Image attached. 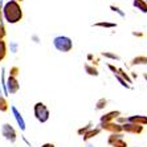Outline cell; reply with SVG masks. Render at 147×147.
<instances>
[{
  "label": "cell",
  "instance_id": "6da1fadb",
  "mask_svg": "<svg viewBox=\"0 0 147 147\" xmlns=\"http://www.w3.org/2000/svg\"><path fill=\"white\" fill-rule=\"evenodd\" d=\"M3 16L7 23L9 24H16L23 19V8L20 7V3L15 0H9L4 4Z\"/></svg>",
  "mask_w": 147,
  "mask_h": 147
},
{
  "label": "cell",
  "instance_id": "7a4b0ae2",
  "mask_svg": "<svg viewBox=\"0 0 147 147\" xmlns=\"http://www.w3.org/2000/svg\"><path fill=\"white\" fill-rule=\"evenodd\" d=\"M53 45L61 53H68L73 49V41L68 36H56L53 38Z\"/></svg>",
  "mask_w": 147,
  "mask_h": 147
},
{
  "label": "cell",
  "instance_id": "3957f363",
  "mask_svg": "<svg viewBox=\"0 0 147 147\" xmlns=\"http://www.w3.org/2000/svg\"><path fill=\"white\" fill-rule=\"evenodd\" d=\"M33 111H34V117H36V119H37L38 122L44 123L49 119V110L42 102L36 103L33 107Z\"/></svg>",
  "mask_w": 147,
  "mask_h": 147
},
{
  "label": "cell",
  "instance_id": "277c9868",
  "mask_svg": "<svg viewBox=\"0 0 147 147\" xmlns=\"http://www.w3.org/2000/svg\"><path fill=\"white\" fill-rule=\"evenodd\" d=\"M123 131L130 134H142L143 133V126L138 125V123H133V122H126L125 125H122Z\"/></svg>",
  "mask_w": 147,
  "mask_h": 147
},
{
  "label": "cell",
  "instance_id": "5b68a950",
  "mask_svg": "<svg viewBox=\"0 0 147 147\" xmlns=\"http://www.w3.org/2000/svg\"><path fill=\"white\" fill-rule=\"evenodd\" d=\"M1 133H3V137L5 138L7 140L12 142V143L16 140V131H15V129L11 126L9 123L3 125V130H1Z\"/></svg>",
  "mask_w": 147,
  "mask_h": 147
},
{
  "label": "cell",
  "instance_id": "8992f818",
  "mask_svg": "<svg viewBox=\"0 0 147 147\" xmlns=\"http://www.w3.org/2000/svg\"><path fill=\"white\" fill-rule=\"evenodd\" d=\"M19 89H20V84H19L17 78L13 76H9L7 80V92L11 94H15V93L19 92Z\"/></svg>",
  "mask_w": 147,
  "mask_h": 147
},
{
  "label": "cell",
  "instance_id": "52a82bcc",
  "mask_svg": "<svg viewBox=\"0 0 147 147\" xmlns=\"http://www.w3.org/2000/svg\"><path fill=\"white\" fill-rule=\"evenodd\" d=\"M101 127L103 130L111 131L114 134H119L121 131H123L122 125H118V123H114V122H101Z\"/></svg>",
  "mask_w": 147,
  "mask_h": 147
},
{
  "label": "cell",
  "instance_id": "ba28073f",
  "mask_svg": "<svg viewBox=\"0 0 147 147\" xmlns=\"http://www.w3.org/2000/svg\"><path fill=\"white\" fill-rule=\"evenodd\" d=\"M109 144H111L113 147H127V143L122 139L121 134H113L109 138Z\"/></svg>",
  "mask_w": 147,
  "mask_h": 147
},
{
  "label": "cell",
  "instance_id": "9c48e42d",
  "mask_svg": "<svg viewBox=\"0 0 147 147\" xmlns=\"http://www.w3.org/2000/svg\"><path fill=\"white\" fill-rule=\"evenodd\" d=\"M134 8H137L142 13H147V1L146 0H133Z\"/></svg>",
  "mask_w": 147,
  "mask_h": 147
},
{
  "label": "cell",
  "instance_id": "30bf717a",
  "mask_svg": "<svg viewBox=\"0 0 147 147\" xmlns=\"http://www.w3.org/2000/svg\"><path fill=\"white\" fill-rule=\"evenodd\" d=\"M127 122L138 123V125H147V117L146 115H131L130 118H127Z\"/></svg>",
  "mask_w": 147,
  "mask_h": 147
},
{
  "label": "cell",
  "instance_id": "8fae6325",
  "mask_svg": "<svg viewBox=\"0 0 147 147\" xmlns=\"http://www.w3.org/2000/svg\"><path fill=\"white\" fill-rule=\"evenodd\" d=\"M119 115H121V111H110V113L101 117V122H113V119L119 118Z\"/></svg>",
  "mask_w": 147,
  "mask_h": 147
},
{
  "label": "cell",
  "instance_id": "7c38bea8",
  "mask_svg": "<svg viewBox=\"0 0 147 147\" xmlns=\"http://www.w3.org/2000/svg\"><path fill=\"white\" fill-rule=\"evenodd\" d=\"M130 65L131 66H135V65H147V56H137V57H134L133 60L130 61Z\"/></svg>",
  "mask_w": 147,
  "mask_h": 147
},
{
  "label": "cell",
  "instance_id": "4fadbf2b",
  "mask_svg": "<svg viewBox=\"0 0 147 147\" xmlns=\"http://www.w3.org/2000/svg\"><path fill=\"white\" fill-rule=\"evenodd\" d=\"M12 113H13V115H15V118H16V121H17V123H19L20 129H21V130H25V122H24V119H23L21 114L19 113V110H17L15 106L12 107Z\"/></svg>",
  "mask_w": 147,
  "mask_h": 147
},
{
  "label": "cell",
  "instance_id": "5bb4252c",
  "mask_svg": "<svg viewBox=\"0 0 147 147\" xmlns=\"http://www.w3.org/2000/svg\"><path fill=\"white\" fill-rule=\"evenodd\" d=\"M93 27L97 28H107V29H111V28H117L118 24L117 23H110V21H98V23H94Z\"/></svg>",
  "mask_w": 147,
  "mask_h": 147
},
{
  "label": "cell",
  "instance_id": "9a60e30c",
  "mask_svg": "<svg viewBox=\"0 0 147 147\" xmlns=\"http://www.w3.org/2000/svg\"><path fill=\"white\" fill-rule=\"evenodd\" d=\"M7 56V42L4 40H0V61H3Z\"/></svg>",
  "mask_w": 147,
  "mask_h": 147
},
{
  "label": "cell",
  "instance_id": "2e32d148",
  "mask_svg": "<svg viewBox=\"0 0 147 147\" xmlns=\"http://www.w3.org/2000/svg\"><path fill=\"white\" fill-rule=\"evenodd\" d=\"M85 72L88 73L89 76H94V77H97V76L99 74L98 70H97V68H94V66L89 65V64H86V65H85Z\"/></svg>",
  "mask_w": 147,
  "mask_h": 147
},
{
  "label": "cell",
  "instance_id": "e0dca14e",
  "mask_svg": "<svg viewBox=\"0 0 147 147\" xmlns=\"http://www.w3.org/2000/svg\"><path fill=\"white\" fill-rule=\"evenodd\" d=\"M102 56L105 58H109V60H114V61H119L121 60L119 56L113 53V52H102Z\"/></svg>",
  "mask_w": 147,
  "mask_h": 147
},
{
  "label": "cell",
  "instance_id": "ac0fdd59",
  "mask_svg": "<svg viewBox=\"0 0 147 147\" xmlns=\"http://www.w3.org/2000/svg\"><path fill=\"white\" fill-rule=\"evenodd\" d=\"M8 107H9V105H8L7 99L4 98L3 96H0V111H1V113H5L8 110Z\"/></svg>",
  "mask_w": 147,
  "mask_h": 147
},
{
  "label": "cell",
  "instance_id": "d6986e66",
  "mask_svg": "<svg viewBox=\"0 0 147 147\" xmlns=\"http://www.w3.org/2000/svg\"><path fill=\"white\" fill-rule=\"evenodd\" d=\"M118 74H119L121 77H122V78H123V80H125V81L127 82V84H131V82H133V81H131V78H130V77H129V74H127V73L125 72L123 69L118 68Z\"/></svg>",
  "mask_w": 147,
  "mask_h": 147
},
{
  "label": "cell",
  "instance_id": "ffe728a7",
  "mask_svg": "<svg viewBox=\"0 0 147 147\" xmlns=\"http://www.w3.org/2000/svg\"><path fill=\"white\" fill-rule=\"evenodd\" d=\"M110 9L113 11L114 13L119 15L121 17H125V16H126V13H125V11H122L119 7H117V5H113V4H111V5H110Z\"/></svg>",
  "mask_w": 147,
  "mask_h": 147
},
{
  "label": "cell",
  "instance_id": "44dd1931",
  "mask_svg": "<svg viewBox=\"0 0 147 147\" xmlns=\"http://www.w3.org/2000/svg\"><path fill=\"white\" fill-rule=\"evenodd\" d=\"M106 103H107V99H105V98H101L97 102V105H96V109L97 110H101V109H103V107L106 106Z\"/></svg>",
  "mask_w": 147,
  "mask_h": 147
},
{
  "label": "cell",
  "instance_id": "7402d4cb",
  "mask_svg": "<svg viewBox=\"0 0 147 147\" xmlns=\"http://www.w3.org/2000/svg\"><path fill=\"white\" fill-rule=\"evenodd\" d=\"M114 76H115V78L118 80V81H119V84L123 86V88H127V89L130 88V85H129V84H126V81H125V80H123L122 77H121V76L118 74V73H117V74H114Z\"/></svg>",
  "mask_w": 147,
  "mask_h": 147
},
{
  "label": "cell",
  "instance_id": "603a6c76",
  "mask_svg": "<svg viewBox=\"0 0 147 147\" xmlns=\"http://www.w3.org/2000/svg\"><path fill=\"white\" fill-rule=\"evenodd\" d=\"M17 48H19V45H17V42H15V41L9 42V51L12 52V53H16V52H17Z\"/></svg>",
  "mask_w": 147,
  "mask_h": 147
},
{
  "label": "cell",
  "instance_id": "cb8c5ba5",
  "mask_svg": "<svg viewBox=\"0 0 147 147\" xmlns=\"http://www.w3.org/2000/svg\"><path fill=\"white\" fill-rule=\"evenodd\" d=\"M98 131L99 130H92V131H89V133H86L85 135H84V139H89V138H92L93 135H97Z\"/></svg>",
  "mask_w": 147,
  "mask_h": 147
},
{
  "label": "cell",
  "instance_id": "d4e9b609",
  "mask_svg": "<svg viewBox=\"0 0 147 147\" xmlns=\"http://www.w3.org/2000/svg\"><path fill=\"white\" fill-rule=\"evenodd\" d=\"M19 72H20V69L17 68V66H13V68H11V70H9V76H13V77H16V76L19 74Z\"/></svg>",
  "mask_w": 147,
  "mask_h": 147
},
{
  "label": "cell",
  "instance_id": "484cf974",
  "mask_svg": "<svg viewBox=\"0 0 147 147\" xmlns=\"http://www.w3.org/2000/svg\"><path fill=\"white\" fill-rule=\"evenodd\" d=\"M5 28L3 27V24L0 23V40H4V37H5Z\"/></svg>",
  "mask_w": 147,
  "mask_h": 147
},
{
  "label": "cell",
  "instance_id": "4316f807",
  "mask_svg": "<svg viewBox=\"0 0 147 147\" xmlns=\"http://www.w3.org/2000/svg\"><path fill=\"white\" fill-rule=\"evenodd\" d=\"M107 68H109L110 70H111V72L114 73V74H117V73H118V68H115V66L111 65V64H109V65H107Z\"/></svg>",
  "mask_w": 147,
  "mask_h": 147
},
{
  "label": "cell",
  "instance_id": "83f0119b",
  "mask_svg": "<svg viewBox=\"0 0 147 147\" xmlns=\"http://www.w3.org/2000/svg\"><path fill=\"white\" fill-rule=\"evenodd\" d=\"M41 147H55V144H52V143H45V144H42Z\"/></svg>",
  "mask_w": 147,
  "mask_h": 147
},
{
  "label": "cell",
  "instance_id": "f1b7e54d",
  "mask_svg": "<svg viewBox=\"0 0 147 147\" xmlns=\"http://www.w3.org/2000/svg\"><path fill=\"white\" fill-rule=\"evenodd\" d=\"M133 34L134 36H138V37H142V36H143V34L139 33V32H133Z\"/></svg>",
  "mask_w": 147,
  "mask_h": 147
},
{
  "label": "cell",
  "instance_id": "f546056e",
  "mask_svg": "<svg viewBox=\"0 0 147 147\" xmlns=\"http://www.w3.org/2000/svg\"><path fill=\"white\" fill-rule=\"evenodd\" d=\"M88 60H93V55H88Z\"/></svg>",
  "mask_w": 147,
  "mask_h": 147
},
{
  "label": "cell",
  "instance_id": "4dcf8cb0",
  "mask_svg": "<svg viewBox=\"0 0 147 147\" xmlns=\"http://www.w3.org/2000/svg\"><path fill=\"white\" fill-rule=\"evenodd\" d=\"M143 77H144V80H146V81H147V73H144V74H143Z\"/></svg>",
  "mask_w": 147,
  "mask_h": 147
},
{
  "label": "cell",
  "instance_id": "1f68e13d",
  "mask_svg": "<svg viewBox=\"0 0 147 147\" xmlns=\"http://www.w3.org/2000/svg\"><path fill=\"white\" fill-rule=\"evenodd\" d=\"M15 1H17V3H21V1H24V0H15Z\"/></svg>",
  "mask_w": 147,
  "mask_h": 147
},
{
  "label": "cell",
  "instance_id": "d6a6232c",
  "mask_svg": "<svg viewBox=\"0 0 147 147\" xmlns=\"http://www.w3.org/2000/svg\"><path fill=\"white\" fill-rule=\"evenodd\" d=\"M0 96H1V88H0Z\"/></svg>",
  "mask_w": 147,
  "mask_h": 147
},
{
  "label": "cell",
  "instance_id": "836d02e7",
  "mask_svg": "<svg viewBox=\"0 0 147 147\" xmlns=\"http://www.w3.org/2000/svg\"><path fill=\"white\" fill-rule=\"evenodd\" d=\"M88 147H93V146H92V144H89V146H88Z\"/></svg>",
  "mask_w": 147,
  "mask_h": 147
}]
</instances>
